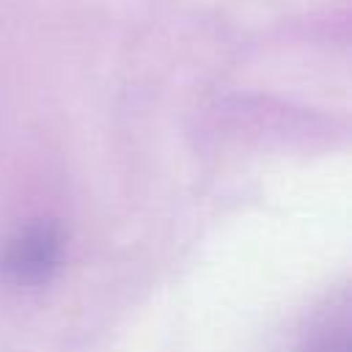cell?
Segmentation results:
<instances>
[{
	"label": "cell",
	"instance_id": "obj_1",
	"mask_svg": "<svg viewBox=\"0 0 352 352\" xmlns=\"http://www.w3.org/2000/svg\"><path fill=\"white\" fill-rule=\"evenodd\" d=\"M60 258V236L52 226H30L3 256V270L16 283H41L52 275Z\"/></svg>",
	"mask_w": 352,
	"mask_h": 352
}]
</instances>
